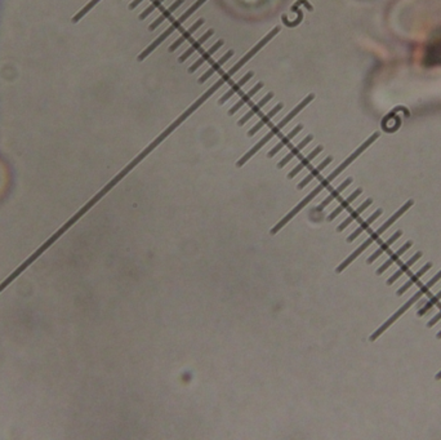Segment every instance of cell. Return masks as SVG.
Instances as JSON below:
<instances>
[{"label": "cell", "mask_w": 441, "mask_h": 440, "mask_svg": "<svg viewBox=\"0 0 441 440\" xmlns=\"http://www.w3.org/2000/svg\"><path fill=\"white\" fill-rule=\"evenodd\" d=\"M229 79H231V78H230V77H229V75H227V74H226V72H225V74H224V75H222V77H220V78H219V79H218V80H217V82H215V83H214V84H213V85H210V88H208V89H207V92H205V93H203V94H201V96H200V97H199V98H198V99H196L195 102H194V103H193V105L190 106V107H189V108H186V110H185V111H183V113H182V114H181V115H179V117H178V118H177V119H175V120H174V122H173V123H172V124H170V125H169V127H168V128H165L164 131H163V133H160V134H159V136H158V137H156V138H155V139H154V141H153V142H151L150 145L147 146V148H146V149H144V150H143V151H142V153H141V154H139V155H138V156H136V158H134V159H133V160H134V162H136V163H137V164H139V163H141V160H143V159H144V158H146V156H147V155H149V154H150V153H151V151H153V150H154V149H155V148H158V146H159V145H160L161 142L164 141V139H165V138H167V137H169V134H172V132H173V131H174V129H177V128H178V127H179V125H181V124H182V123H183V122H185V120H186V119H187V118H189V117H190V115H193V114H194V113H195V111H196V110H198V108H199V107H200V106H201V105H203V103H204V102H205V101H207V99H208V98H209V97H212V96H213V94H214V93H215V92H217V91H218V89H219V88H220V87H222V85H224V84H225V83H226V82H227V80H229Z\"/></svg>", "instance_id": "obj_1"}, {"label": "cell", "mask_w": 441, "mask_h": 440, "mask_svg": "<svg viewBox=\"0 0 441 440\" xmlns=\"http://www.w3.org/2000/svg\"><path fill=\"white\" fill-rule=\"evenodd\" d=\"M207 2H208V0H196L195 3H194L193 6L190 7V8L187 9V11L185 12L183 14H181V16H179V17L177 18V20L173 21L172 25H170L169 27H168L167 30H165V31L161 32V34L159 35V36L156 38V39L154 40V42L151 43V44H149V47H147V48H144L143 51H142L141 53L138 54V57H137V60H138V61H143L144 58H146V57H149V54L153 53V52L155 51V49L158 48L159 46H160L161 43L165 42V40H167L168 38H169L170 35H172L173 32L175 31V30H177V28L181 27L182 23H183L185 21L189 20V18L191 17V16H193V14L195 13V12L198 11L199 8H201V7H203L204 4L207 3Z\"/></svg>", "instance_id": "obj_2"}, {"label": "cell", "mask_w": 441, "mask_h": 440, "mask_svg": "<svg viewBox=\"0 0 441 440\" xmlns=\"http://www.w3.org/2000/svg\"><path fill=\"white\" fill-rule=\"evenodd\" d=\"M329 184H330V182H329V181H328V179H326V178H325V179H322V181H321V182H320V184H319V185H317L316 188H315V189H314V190H312V191H311V193L308 194V195H307V196H306V198H305V199H303V200H301V202H300V203H298V204H297V205H296V207H294V208H293V209H291V210H290V212H289V213H288V214H286V216H285V217H283V219H280V221L277 222V224H276V225H275V226H274V227H272L271 230H270V234H271V235H275V234H276V233H279V231H280V230H281V229H283V227H284V226H285V225H286V224H288V222H289V221H290V219H291V218H293V217H294V216H296V214H297V213H300V212H301V210H302V209H303V208H305V207H306V205H307V204H308V203L311 202L312 199H315V198H316V196H317V195H319V194H320V193H321V191H322V190H324V189H326V188H328V186H329Z\"/></svg>", "instance_id": "obj_3"}, {"label": "cell", "mask_w": 441, "mask_h": 440, "mask_svg": "<svg viewBox=\"0 0 441 440\" xmlns=\"http://www.w3.org/2000/svg\"><path fill=\"white\" fill-rule=\"evenodd\" d=\"M279 32H280V26H276V27H274L271 30V31L269 32V34L266 35V36L265 38H262V40H260V42L257 43V44H255L254 47H253L252 49H250V51L248 52V53L245 54V56L243 57V58H240V60L238 61V62L235 63L234 66H232L231 68H230V70H227L226 71V74L229 75L230 78H232L234 77L235 74H236V72H238L239 70H240L241 67H243L244 65H245L246 62H249V61L252 60L253 57L255 56V54L258 53V52L261 51V49L262 48H265V46H266V44H269L270 42H271L272 39H274L275 36H276L277 34H279Z\"/></svg>", "instance_id": "obj_4"}, {"label": "cell", "mask_w": 441, "mask_h": 440, "mask_svg": "<svg viewBox=\"0 0 441 440\" xmlns=\"http://www.w3.org/2000/svg\"><path fill=\"white\" fill-rule=\"evenodd\" d=\"M427 292H428V289H427V288H426V287H424V285H423V287H422V288H421V289H419V290H418V292H416V293H414V295H413V297H412V298H409V300H408V301H407V302H405V304H404V305H402V306H401V307H400V309H399V310H397V311H396V312H395V314H393V315H392V316H390V318H388V320H386V321H385V323L382 324V325H381V326H379L378 329H377V331H376V332H374V333H373V335H372V336H371V338H369V340H371V341H376V340H377V338H378V337H379V336H381V335H382V333H383V332H385V331H386V329H387V328H388V326H390V325H391V324H393V323H395V321H396V320H397V319H399V318H400V316H401V315H402V314H404V312H405V311H407V310H408V309H409V307H410V306H412V305H414V304H416V302H417V301H418L419 298H422V296H423V295H426V293H427Z\"/></svg>", "instance_id": "obj_5"}, {"label": "cell", "mask_w": 441, "mask_h": 440, "mask_svg": "<svg viewBox=\"0 0 441 440\" xmlns=\"http://www.w3.org/2000/svg\"><path fill=\"white\" fill-rule=\"evenodd\" d=\"M379 136H381V133H379V132H376V133H374V134H372V136H371V137H369V138H368V139H366V141H365V142H364V143H362V145H361V146H360V148H359V149H356V150H355V151H354V153H352V154H351V155H350V156H348L347 159H346V160H345V162H343V163H342V164H341V165H340V167H338V168H336V169H334V170H333V172H332V173H330V174H329V176H328V177H326V179H328V181H329V182L334 181V179H336V178H337V177L340 176V174H341V173H342L343 170H345V169H346V168H347V167H348V165H350V164H352V163H354V162H355V160H356V159H357V158H359V156H360V155H361V154H362V153H364V151H365V150H366V149H368V148H369V146H371V145H373L374 142H376V141H377V139H378V137H379Z\"/></svg>", "instance_id": "obj_6"}, {"label": "cell", "mask_w": 441, "mask_h": 440, "mask_svg": "<svg viewBox=\"0 0 441 440\" xmlns=\"http://www.w3.org/2000/svg\"><path fill=\"white\" fill-rule=\"evenodd\" d=\"M281 129H284V127H283V125L280 124V123H277V124L275 125V127H272L271 129H270V131L267 132V133L265 134V136H263L262 138H261L260 141H258L257 143H255V145L253 146L252 149H250V150L246 151V153L244 154L243 156H241L240 159L238 160V163H236V167H238V168L243 167V165L245 164V163L248 162V160L250 159V158H252L253 155H255V154H257L258 151H260L261 149L263 148V146L266 145L267 142H270V141H271L272 138H274L275 136H277V134L280 133Z\"/></svg>", "instance_id": "obj_7"}, {"label": "cell", "mask_w": 441, "mask_h": 440, "mask_svg": "<svg viewBox=\"0 0 441 440\" xmlns=\"http://www.w3.org/2000/svg\"><path fill=\"white\" fill-rule=\"evenodd\" d=\"M378 238H379V236H377V235H376V234H374V233H373V234H372V235H371V236H369V238H368V239H366V240H365V241H364V243H362V244H361V245H360V247H359V248H357V249H356V250H354V252L351 253V254H350V255H348L347 259H346V260H345V261H343V262H342V264H341V265H340V266L337 267V269H336V273H342L343 270H345V269H346V267H347V266H348V265H350V264H351V262L354 261V260H355V259H357V257H359V255H360V254H361V253H362V252H364V250H365V249H366V248H368V247H371V245H372V244H373L374 241H376V240H377V239H378Z\"/></svg>", "instance_id": "obj_8"}, {"label": "cell", "mask_w": 441, "mask_h": 440, "mask_svg": "<svg viewBox=\"0 0 441 440\" xmlns=\"http://www.w3.org/2000/svg\"><path fill=\"white\" fill-rule=\"evenodd\" d=\"M272 98H274V93H272V92L267 93L266 96H263L262 98H261L260 101H258V102L255 103V105L253 106L252 108H249V110L246 111L245 114H244V117H241V119H239L238 125H240V127H241V125L246 124V123H248L249 120L252 119V118L254 117L255 114L260 113V111L262 110V108L265 107V106H266L267 103H269Z\"/></svg>", "instance_id": "obj_9"}, {"label": "cell", "mask_w": 441, "mask_h": 440, "mask_svg": "<svg viewBox=\"0 0 441 440\" xmlns=\"http://www.w3.org/2000/svg\"><path fill=\"white\" fill-rule=\"evenodd\" d=\"M213 34H214V30H213V28H210V30H208V31L205 32V34L201 35V36L199 38V39H196L195 42H194L193 44L190 46V48H187L186 51H185L183 53H182L181 56L178 57V62L182 63V62H185V61H186L187 58H190V57L193 56V54L195 53V52L198 51V49L201 48V46H203L204 43L207 42V40L209 39V38L213 36Z\"/></svg>", "instance_id": "obj_10"}, {"label": "cell", "mask_w": 441, "mask_h": 440, "mask_svg": "<svg viewBox=\"0 0 441 440\" xmlns=\"http://www.w3.org/2000/svg\"><path fill=\"white\" fill-rule=\"evenodd\" d=\"M283 107H284L283 103H277L276 106H274V107H272L271 110H270L269 113H267L266 115H265V117L261 118V119L258 120V122L255 123V124L253 125L252 128H250V129H249V131H248V137H253L255 133H257V132H260L261 129H262V128L265 127V125L269 124L270 120H271L272 118H274L275 115H276V114L280 113V110H283Z\"/></svg>", "instance_id": "obj_11"}, {"label": "cell", "mask_w": 441, "mask_h": 440, "mask_svg": "<svg viewBox=\"0 0 441 440\" xmlns=\"http://www.w3.org/2000/svg\"><path fill=\"white\" fill-rule=\"evenodd\" d=\"M253 77H254V72H253V71H249V72H246L245 75H243V77H241V79H239L238 82L235 83L231 88H230L229 91L226 92V93H224V96H220V98L218 99V103H219V105H224V103H226L227 101H229V99L231 98V97L234 96L235 93H238V92L240 91L244 85H245L246 83L249 82V80L252 79Z\"/></svg>", "instance_id": "obj_12"}, {"label": "cell", "mask_w": 441, "mask_h": 440, "mask_svg": "<svg viewBox=\"0 0 441 440\" xmlns=\"http://www.w3.org/2000/svg\"><path fill=\"white\" fill-rule=\"evenodd\" d=\"M232 56H234V51H232V49H231V51L226 52V53H225L224 56L220 57L219 60H217V61H215V62H213V65L210 66V67L208 68V70L205 71V72H204V74L201 75V77L198 79L199 84H204V83L207 82V80L209 79V78L212 77V75L214 74V72H217V71L219 70V68L222 67V66H224L225 63H226L227 61H229Z\"/></svg>", "instance_id": "obj_13"}, {"label": "cell", "mask_w": 441, "mask_h": 440, "mask_svg": "<svg viewBox=\"0 0 441 440\" xmlns=\"http://www.w3.org/2000/svg\"><path fill=\"white\" fill-rule=\"evenodd\" d=\"M303 129V125L302 124H298V125H296V127L293 128V129H291L290 132H289L288 134H286L285 137H283V138L280 139V141L277 142L276 145L274 146V148L271 149V150L269 151V153H267V158H272V156H275L276 155L277 153H279V151L281 150V149L283 148H285V146H288L289 143H290V141L291 139L294 138V137L297 136L298 133H300L301 131H302Z\"/></svg>", "instance_id": "obj_14"}, {"label": "cell", "mask_w": 441, "mask_h": 440, "mask_svg": "<svg viewBox=\"0 0 441 440\" xmlns=\"http://www.w3.org/2000/svg\"><path fill=\"white\" fill-rule=\"evenodd\" d=\"M224 43H225L224 40H218V42H215L214 44H213V46L210 47L209 49H207V51H205V52H203V54H201V56L199 57L198 60H196L195 62L193 63V65L190 66L189 70H187L190 72V74H193V72H195V71L198 70V68L200 67V66L203 65L204 62H207V61L209 60L210 57H212L213 54H214L215 52H217L218 49L220 48V47L224 46Z\"/></svg>", "instance_id": "obj_15"}, {"label": "cell", "mask_w": 441, "mask_h": 440, "mask_svg": "<svg viewBox=\"0 0 441 440\" xmlns=\"http://www.w3.org/2000/svg\"><path fill=\"white\" fill-rule=\"evenodd\" d=\"M312 139H314V136H312V134H308L307 137H305V138H303L302 141H301L300 143H298V145L296 146V148L291 149V150L289 151V153L286 154L285 156H284L283 159H281L280 162L277 163V168H279V169H281V168L285 167V165L288 164V163L290 162V160L293 159V158H296V156H297L298 154H300L301 151H302L303 149H305L306 146H307L308 143H310V142L312 141Z\"/></svg>", "instance_id": "obj_16"}, {"label": "cell", "mask_w": 441, "mask_h": 440, "mask_svg": "<svg viewBox=\"0 0 441 440\" xmlns=\"http://www.w3.org/2000/svg\"><path fill=\"white\" fill-rule=\"evenodd\" d=\"M203 25H204V20H203V18H200V20L196 21V22L194 23V25L190 26V27L187 28V30H185V31L182 32L181 36H179L177 40H174V42H173L172 44H170V46H169V52H174L175 49H178L179 47H181L182 44H183V43L186 42V40H189L190 38L193 36L194 32L198 31V28H200Z\"/></svg>", "instance_id": "obj_17"}, {"label": "cell", "mask_w": 441, "mask_h": 440, "mask_svg": "<svg viewBox=\"0 0 441 440\" xmlns=\"http://www.w3.org/2000/svg\"><path fill=\"white\" fill-rule=\"evenodd\" d=\"M262 88H263V83H257L255 85H253L252 89H249V91L246 92V93L244 94V96L241 97L240 99H239V101H236V102H235V105L232 106L231 108H230L229 115H234V114L238 113L239 110H241V107H243V106L245 105L246 102H249V101H250V99H252L253 97H254L255 94H257Z\"/></svg>", "instance_id": "obj_18"}, {"label": "cell", "mask_w": 441, "mask_h": 440, "mask_svg": "<svg viewBox=\"0 0 441 440\" xmlns=\"http://www.w3.org/2000/svg\"><path fill=\"white\" fill-rule=\"evenodd\" d=\"M322 150H324V148H322V146H317V148H315L314 150L311 151V153H310L307 156H306V158L301 159V162L298 163V165H296V167H294L293 169H291L290 172H289V173H288V178L289 179L294 178V177L297 176V174L300 173V172L303 169V168L307 167V165L310 164V163H311L312 160H314L315 158H316V156L319 155V154L321 153Z\"/></svg>", "instance_id": "obj_19"}, {"label": "cell", "mask_w": 441, "mask_h": 440, "mask_svg": "<svg viewBox=\"0 0 441 440\" xmlns=\"http://www.w3.org/2000/svg\"><path fill=\"white\" fill-rule=\"evenodd\" d=\"M183 3H185V0H175L174 3L172 4V6H169V7H168V8H165L164 11L161 12L160 16H159V17L156 18V20L154 21V22L151 23L150 26H149V30H150V31H154L155 28H158L159 26L161 25V23L164 22L165 20H168V18H169L170 16H172L173 12L177 11V9H178L179 7H181Z\"/></svg>", "instance_id": "obj_20"}, {"label": "cell", "mask_w": 441, "mask_h": 440, "mask_svg": "<svg viewBox=\"0 0 441 440\" xmlns=\"http://www.w3.org/2000/svg\"><path fill=\"white\" fill-rule=\"evenodd\" d=\"M352 184V178H347V179H345V181L342 182V184L340 185V186H338V188L336 189V190H333L332 191L330 194H329L328 196H326L325 199H324V200H322L321 203H320L319 205H317V208H316V212H321L322 209H324V208L325 207H328L329 204H330L332 202H333L334 199H337L338 198V196L341 195V193H342V191H345L346 189L348 188V186H350V185Z\"/></svg>", "instance_id": "obj_21"}, {"label": "cell", "mask_w": 441, "mask_h": 440, "mask_svg": "<svg viewBox=\"0 0 441 440\" xmlns=\"http://www.w3.org/2000/svg\"><path fill=\"white\" fill-rule=\"evenodd\" d=\"M332 162H333V158H332V156H328V158H325V159L322 160V162L320 163V164L317 165V167L315 168V169H312L311 172H310V173H308L307 176H306L305 178H303L302 181H301L300 184H298V186H297L298 190H302L303 188H306V186H307V185L310 184V182H311L312 179L316 178V177L319 176L320 172H321V170L325 169V168L328 167V165L330 164Z\"/></svg>", "instance_id": "obj_22"}, {"label": "cell", "mask_w": 441, "mask_h": 440, "mask_svg": "<svg viewBox=\"0 0 441 440\" xmlns=\"http://www.w3.org/2000/svg\"><path fill=\"white\" fill-rule=\"evenodd\" d=\"M413 204H414V202H413V200H409V202H407V203H405V204H404V205H402V207H401V208H400V209H399V210H397V212H396V213H395V214H393V216H392V217H391V218H388V219H387V221H386V222H385V224H383V225H382V226H381V227H379V229H377V230H376V231H374V233H376V235L381 236V235H382V234H383V233H385V231H386V230H387L388 227H391V226H392V225H393V224H395V222H396V221H397V219H399V218H400V217H401V216H402V214H404V213H405V212H407V210H408V209H409V208H410V207H412V205H413Z\"/></svg>", "instance_id": "obj_23"}, {"label": "cell", "mask_w": 441, "mask_h": 440, "mask_svg": "<svg viewBox=\"0 0 441 440\" xmlns=\"http://www.w3.org/2000/svg\"><path fill=\"white\" fill-rule=\"evenodd\" d=\"M372 203H373V200H372V199H366V200H365V202L362 203V204L360 205L359 208H356V209H355V210H352V212L350 213V216H348L347 218H346L345 221H343L342 224L340 225V226L337 227V231H338V233H341V231L345 230V229L348 226V225L352 224V222H354L355 219L359 218L360 214H361V213L364 212L365 209H368V207H371Z\"/></svg>", "instance_id": "obj_24"}, {"label": "cell", "mask_w": 441, "mask_h": 440, "mask_svg": "<svg viewBox=\"0 0 441 440\" xmlns=\"http://www.w3.org/2000/svg\"><path fill=\"white\" fill-rule=\"evenodd\" d=\"M412 245H413V241L412 240H409V241H407V243H405L404 245H402L401 248H400V249H397L396 250L395 253H392V254H391V257L390 259L387 260V261L385 262V264L382 265L381 267H379L378 270H377V274H378V275H381L382 273H385L386 270L387 269H390L391 267V265H393L395 264L396 261H397V260L400 259V257H401L402 254H404L405 252H407L408 249H409V248H412Z\"/></svg>", "instance_id": "obj_25"}, {"label": "cell", "mask_w": 441, "mask_h": 440, "mask_svg": "<svg viewBox=\"0 0 441 440\" xmlns=\"http://www.w3.org/2000/svg\"><path fill=\"white\" fill-rule=\"evenodd\" d=\"M361 193H362L361 189H357V190H355L354 193H352L350 196H348V198H346L345 200H343V202H341V204L338 205V207H337L336 209H334L333 212L330 213V214H329L328 218H326V219H328V221H333V219L336 218L337 216H340L341 213H342L343 210L346 209V208H348V205H350L351 203L355 202V200H356V199L359 198L360 195H361Z\"/></svg>", "instance_id": "obj_26"}, {"label": "cell", "mask_w": 441, "mask_h": 440, "mask_svg": "<svg viewBox=\"0 0 441 440\" xmlns=\"http://www.w3.org/2000/svg\"><path fill=\"white\" fill-rule=\"evenodd\" d=\"M402 235V231L401 230H399V231H396L395 234H393L392 236H391L390 239H387V240L385 241V243H382L381 244V247L378 248V249L376 250V252L373 253V254L371 255V257H369V259L366 260V262L368 264H372V262H374L376 261L377 259H379V257H381L382 254H383V253L386 252V250H388V248L391 247V245L393 244V243H395L396 240H397V239L400 238V236Z\"/></svg>", "instance_id": "obj_27"}, {"label": "cell", "mask_w": 441, "mask_h": 440, "mask_svg": "<svg viewBox=\"0 0 441 440\" xmlns=\"http://www.w3.org/2000/svg\"><path fill=\"white\" fill-rule=\"evenodd\" d=\"M382 213H383V210H382V209H377L376 212H374L373 214H372V216L369 217V218H366L364 222H361V224H360V226L357 227L356 230H355L354 233L351 234V235L347 238L348 243H351V241H354L355 239H356L357 236L360 235V234H362L365 230H368V229H369V226H371V225L373 224V222L376 221V219L378 218V217L382 216Z\"/></svg>", "instance_id": "obj_28"}, {"label": "cell", "mask_w": 441, "mask_h": 440, "mask_svg": "<svg viewBox=\"0 0 441 440\" xmlns=\"http://www.w3.org/2000/svg\"><path fill=\"white\" fill-rule=\"evenodd\" d=\"M421 257H422V252H417L416 254H414L413 257H412V259L408 260V261L405 262V264H402V265H401V267H400V269L397 270V271H396V273L393 274V275L391 276V278L388 279V280H387V284H388V285H391V284L395 283V281L397 280V279L401 278V275H404V274L407 273L408 270H409L410 267L413 266V265L416 264V262L418 261V260L421 259Z\"/></svg>", "instance_id": "obj_29"}, {"label": "cell", "mask_w": 441, "mask_h": 440, "mask_svg": "<svg viewBox=\"0 0 441 440\" xmlns=\"http://www.w3.org/2000/svg\"><path fill=\"white\" fill-rule=\"evenodd\" d=\"M431 267H432V264H431V262H428V264H426V265H424V266H423V267H422V269H421V270H419L418 273H416V274H414V275H413V276H412V278H410V279H409V280H408V281H407V283H405V284H404V285H402V287H401V288H400V289H399V290H397V295H399V296L404 295V293H405V292H407V290H408V289H409V288H410V287H412V285H414V284H416V283H417V281H418V280H419V278H421V276H423V275H424V274L427 273V271H428V270H430V269H431Z\"/></svg>", "instance_id": "obj_30"}, {"label": "cell", "mask_w": 441, "mask_h": 440, "mask_svg": "<svg viewBox=\"0 0 441 440\" xmlns=\"http://www.w3.org/2000/svg\"><path fill=\"white\" fill-rule=\"evenodd\" d=\"M165 0H153V3L150 4V6L147 7L146 9H144L143 12H142L141 14H139V20L141 21H143V20H146L147 17H149V16H150L151 13H153L154 11H155V9H158L159 7H161V4L164 3Z\"/></svg>", "instance_id": "obj_31"}, {"label": "cell", "mask_w": 441, "mask_h": 440, "mask_svg": "<svg viewBox=\"0 0 441 440\" xmlns=\"http://www.w3.org/2000/svg\"><path fill=\"white\" fill-rule=\"evenodd\" d=\"M99 2H101V0H91V2H89V3H88L87 6H85L84 8L82 9V11H79L77 14H75V16H74L72 22H78V21H79V20H82V18L84 17L85 14H87L88 12L91 11V9L93 8V7L96 6L97 3H99Z\"/></svg>", "instance_id": "obj_32"}, {"label": "cell", "mask_w": 441, "mask_h": 440, "mask_svg": "<svg viewBox=\"0 0 441 440\" xmlns=\"http://www.w3.org/2000/svg\"><path fill=\"white\" fill-rule=\"evenodd\" d=\"M440 300H441V290H440V292H438V293H437V295H436V296H433V297H432V298H431V300H428V302H427V304L424 305V306H423V307H422V309H421V310H419V311H418V315H419V316L424 315V314H426V312H427V311H428V310H431V309H432V307H433V306H435V305H436V304H437V302H438V301H440Z\"/></svg>", "instance_id": "obj_33"}, {"label": "cell", "mask_w": 441, "mask_h": 440, "mask_svg": "<svg viewBox=\"0 0 441 440\" xmlns=\"http://www.w3.org/2000/svg\"><path fill=\"white\" fill-rule=\"evenodd\" d=\"M440 279H441V270H440V271H438L437 274H436L435 276H433L432 279H431L430 281H428L427 284H426V285H424V287L427 288V289H430V288H431V287H433V285H435V284L437 283V281L440 280Z\"/></svg>", "instance_id": "obj_34"}, {"label": "cell", "mask_w": 441, "mask_h": 440, "mask_svg": "<svg viewBox=\"0 0 441 440\" xmlns=\"http://www.w3.org/2000/svg\"><path fill=\"white\" fill-rule=\"evenodd\" d=\"M438 320H441V310H440V311L437 312V314H436L435 316H433L432 319H431L430 321H428V323H427V326H432V325H435V324L437 323Z\"/></svg>", "instance_id": "obj_35"}, {"label": "cell", "mask_w": 441, "mask_h": 440, "mask_svg": "<svg viewBox=\"0 0 441 440\" xmlns=\"http://www.w3.org/2000/svg\"><path fill=\"white\" fill-rule=\"evenodd\" d=\"M142 2H143V0H133V2H132V3L129 4V9L137 8V7H138L139 4L142 3Z\"/></svg>", "instance_id": "obj_36"}, {"label": "cell", "mask_w": 441, "mask_h": 440, "mask_svg": "<svg viewBox=\"0 0 441 440\" xmlns=\"http://www.w3.org/2000/svg\"><path fill=\"white\" fill-rule=\"evenodd\" d=\"M436 380H441V371L436 375Z\"/></svg>", "instance_id": "obj_37"}, {"label": "cell", "mask_w": 441, "mask_h": 440, "mask_svg": "<svg viewBox=\"0 0 441 440\" xmlns=\"http://www.w3.org/2000/svg\"><path fill=\"white\" fill-rule=\"evenodd\" d=\"M436 337H437V338H441V331H440V332L437 333V336H436Z\"/></svg>", "instance_id": "obj_38"}]
</instances>
